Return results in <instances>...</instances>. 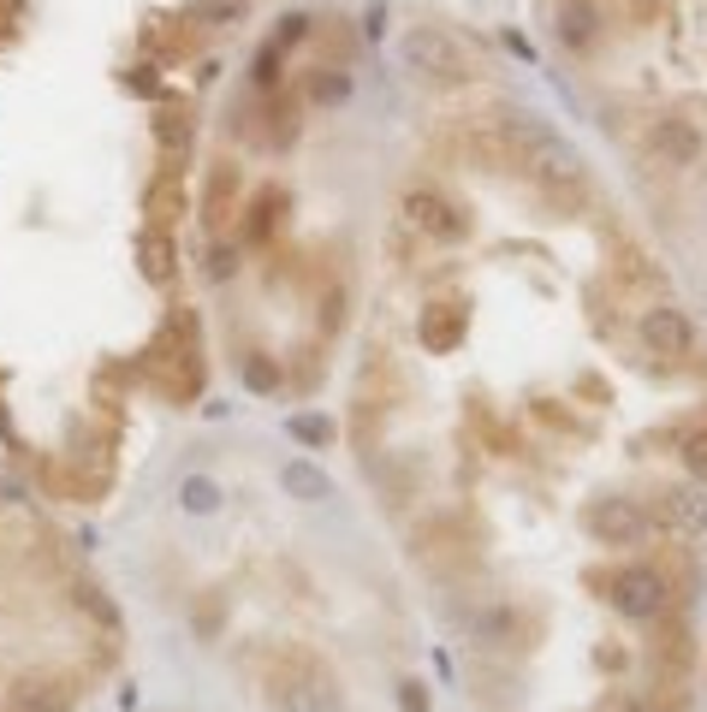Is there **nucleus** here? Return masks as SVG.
Masks as SVG:
<instances>
[{
  "mask_svg": "<svg viewBox=\"0 0 707 712\" xmlns=\"http://www.w3.org/2000/svg\"><path fill=\"white\" fill-rule=\"evenodd\" d=\"M654 149H660V161L666 167H701V126L696 119H660V131H654Z\"/></svg>",
  "mask_w": 707,
  "mask_h": 712,
  "instance_id": "f8f14e48",
  "label": "nucleus"
},
{
  "mask_svg": "<svg viewBox=\"0 0 707 712\" xmlns=\"http://www.w3.org/2000/svg\"><path fill=\"white\" fill-rule=\"evenodd\" d=\"M684 469L707 488V422H696V428L684 433Z\"/></svg>",
  "mask_w": 707,
  "mask_h": 712,
  "instance_id": "a878e982",
  "label": "nucleus"
},
{
  "mask_svg": "<svg viewBox=\"0 0 707 712\" xmlns=\"http://www.w3.org/2000/svg\"><path fill=\"white\" fill-rule=\"evenodd\" d=\"M191 137H197V126H191V113H185V108H161V113H155V143H161L167 167H179L185 154H191Z\"/></svg>",
  "mask_w": 707,
  "mask_h": 712,
  "instance_id": "f3484780",
  "label": "nucleus"
},
{
  "mask_svg": "<svg viewBox=\"0 0 707 712\" xmlns=\"http://www.w3.org/2000/svg\"><path fill=\"white\" fill-rule=\"evenodd\" d=\"M143 208H149V232H167V225L179 220V167H161V179L149 184Z\"/></svg>",
  "mask_w": 707,
  "mask_h": 712,
  "instance_id": "6ab92c4d",
  "label": "nucleus"
},
{
  "mask_svg": "<svg viewBox=\"0 0 707 712\" xmlns=\"http://www.w3.org/2000/svg\"><path fill=\"white\" fill-rule=\"evenodd\" d=\"M470 635L481 648H517V612L511 605H481V612H470Z\"/></svg>",
  "mask_w": 707,
  "mask_h": 712,
  "instance_id": "a211bd4d",
  "label": "nucleus"
},
{
  "mask_svg": "<svg viewBox=\"0 0 707 712\" xmlns=\"http://www.w3.org/2000/svg\"><path fill=\"white\" fill-rule=\"evenodd\" d=\"M250 12V0H191V12H185V24L197 30H227Z\"/></svg>",
  "mask_w": 707,
  "mask_h": 712,
  "instance_id": "412c9836",
  "label": "nucleus"
},
{
  "mask_svg": "<svg viewBox=\"0 0 707 712\" xmlns=\"http://www.w3.org/2000/svg\"><path fill=\"white\" fill-rule=\"evenodd\" d=\"M143 380L155 392H167L172 404H185V398L202 392V351H197V315L191 309H172L161 321V333L149 339Z\"/></svg>",
  "mask_w": 707,
  "mask_h": 712,
  "instance_id": "f257e3e1",
  "label": "nucleus"
},
{
  "mask_svg": "<svg viewBox=\"0 0 707 712\" xmlns=\"http://www.w3.org/2000/svg\"><path fill=\"white\" fill-rule=\"evenodd\" d=\"M286 208H291V197L280 184H268V190H256V202L245 208V220H238V238L245 244H268L273 232H280V220H286Z\"/></svg>",
  "mask_w": 707,
  "mask_h": 712,
  "instance_id": "ddd939ff",
  "label": "nucleus"
},
{
  "mask_svg": "<svg viewBox=\"0 0 707 712\" xmlns=\"http://www.w3.org/2000/svg\"><path fill=\"white\" fill-rule=\"evenodd\" d=\"M280 488H286V499L321 505V499H333V475H327V469H316L309 458H291V463L280 469Z\"/></svg>",
  "mask_w": 707,
  "mask_h": 712,
  "instance_id": "dca6fc26",
  "label": "nucleus"
},
{
  "mask_svg": "<svg viewBox=\"0 0 707 712\" xmlns=\"http://www.w3.org/2000/svg\"><path fill=\"white\" fill-rule=\"evenodd\" d=\"M607 30H613V19L600 0H559L554 7V37H559L565 54H577V60H589L595 48L607 42Z\"/></svg>",
  "mask_w": 707,
  "mask_h": 712,
  "instance_id": "6e6552de",
  "label": "nucleus"
},
{
  "mask_svg": "<svg viewBox=\"0 0 707 712\" xmlns=\"http://www.w3.org/2000/svg\"><path fill=\"white\" fill-rule=\"evenodd\" d=\"M582 529H589V541H600V546H643L654 534L643 499H589V505H582Z\"/></svg>",
  "mask_w": 707,
  "mask_h": 712,
  "instance_id": "0eeeda50",
  "label": "nucleus"
},
{
  "mask_svg": "<svg viewBox=\"0 0 707 712\" xmlns=\"http://www.w3.org/2000/svg\"><path fill=\"white\" fill-rule=\"evenodd\" d=\"M405 220L417 225L428 244H464V238H470V214H464V202H452L435 184L410 190V197H405Z\"/></svg>",
  "mask_w": 707,
  "mask_h": 712,
  "instance_id": "423d86ee",
  "label": "nucleus"
},
{
  "mask_svg": "<svg viewBox=\"0 0 707 712\" xmlns=\"http://www.w3.org/2000/svg\"><path fill=\"white\" fill-rule=\"evenodd\" d=\"M648 523L666 534H701L707 529V488H660L648 499Z\"/></svg>",
  "mask_w": 707,
  "mask_h": 712,
  "instance_id": "9d476101",
  "label": "nucleus"
},
{
  "mask_svg": "<svg viewBox=\"0 0 707 712\" xmlns=\"http://www.w3.org/2000/svg\"><path fill=\"white\" fill-rule=\"evenodd\" d=\"M636 339H643L648 357L678 362V357L696 351V321H689L678 303H654V309H643V321H636Z\"/></svg>",
  "mask_w": 707,
  "mask_h": 712,
  "instance_id": "1a4fd4ad",
  "label": "nucleus"
},
{
  "mask_svg": "<svg viewBox=\"0 0 707 712\" xmlns=\"http://www.w3.org/2000/svg\"><path fill=\"white\" fill-rule=\"evenodd\" d=\"M607 600H613V612L618 618H630V623H654L666 612V600H671V582H666V570L660 564H618L613 576H607Z\"/></svg>",
  "mask_w": 707,
  "mask_h": 712,
  "instance_id": "20e7f679",
  "label": "nucleus"
},
{
  "mask_svg": "<svg viewBox=\"0 0 707 712\" xmlns=\"http://www.w3.org/2000/svg\"><path fill=\"white\" fill-rule=\"evenodd\" d=\"M238 374H245V387L250 392H280V362H273L268 351H250V357H238Z\"/></svg>",
  "mask_w": 707,
  "mask_h": 712,
  "instance_id": "4be33fe9",
  "label": "nucleus"
},
{
  "mask_svg": "<svg viewBox=\"0 0 707 712\" xmlns=\"http://www.w3.org/2000/svg\"><path fill=\"white\" fill-rule=\"evenodd\" d=\"M399 706L405 712H428V689L422 683H399Z\"/></svg>",
  "mask_w": 707,
  "mask_h": 712,
  "instance_id": "bb28decb",
  "label": "nucleus"
},
{
  "mask_svg": "<svg viewBox=\"0 0 707 712\" xmlns=\"http://www.w3.org/2000/svg\"><path fill=\"white\" fill-rule=\"evenodd\" d=\"M316 108H339L345 96H351V72L345 66H309V90H303Z\"/></svg>",
  "mask_w": 707,
  "mask_h": 712,
  "instance_id": "aec40b11",
  "label": "nucleus"
},
{
  "mask_svg": "<svg viewBox=\"0 0 707 712\" xmlns=\"http://www.w3.org/2000/svg\"><path fill=\"white\" fill-rule=\"evenodd\" d=\"M268 694H273L286 712H333V706H339L333 671H327L316 653H303V648H286V653H280V683H273Z\"/></svg>",
  "mask_w": 707,
  "mask_h": 712,
  "instance_id": "f03ea898",
  "label": "nucleus"
},
{
  "mask_svg": "<svg viewBox=\"0 0 707 712\" xmlns=\"http://www.w3.org/2000/svg\"><path fill=\"white\" fill-rule=\"evenodd\" d=\"M232 131L245 137V143L268 149V154H286L291 143H298V96H256L245 101V108L232 113Z\"/></svg>",
  "mask_w": 707,
  "mask_h": 712,
  "instance_id": "39448f33",
  "label": "nucleus"
},
{
  "mask_svg": "<svg viewBox=\"0 0 707 712\" xmlns=\"http://www.w3.org/2000/svg\"><path fill=\"white\" fill-rule=\"evenodd\" d=\"M464 327H470V309H464V303H428L417 333H422L428 351H458V344H464Z\"/></svg>",
  "mask_w": 707,
  "mask_h": 712,
  "instance_id": "4468645a",
  "label": "nucleus"
},
{
  "mask_svg": "<svg viewBox=\"0 0 707 712\" xmlns=\"http://www.w3.org/2000/svg\"><path fill=\"white\" fill-rule=\"evenodd\" d=\"M12 712H72V689L60 676H19L12 683Z\"/></svg>",
  "mask_w": 707,
  "mask_h": 712,
  "instance_id": "2eb2a0df",
  "label": "nucleus"
},
{
  "mask_svg": "<svg viewBox=\"0 0 707 712\" xmlns=\"http://www.w3.org/2000/svg\"><path fill=\"white\" fill-rule=\"evenodd\" d=\"M405 66L417 78L428 83H470L476 78V60H470V48H464L452 30H440V24H417L405 37Z\"/></svg>",
  "mask_w": 707,
  "mask_h": 712,
  "instance_id": "7ed1b4c3",
  "label": "nucleus"
},
{
  "mask_svg": "<svg viewBox=\"0 0 707 712\" xmlns=\"http://www.w3.org/2000/svg\"><path fill=\"white\" fill-rule=\"evenodd\" d=\"M286 433H291V440H303V445H333V440H339L333 415H291Z\"/></svg>",
  "mask_w": 707,
  "mask_h": 712,
  "instance_id": "b1692460",
  "label": "nucleus"
},
{
  "mask_svg": "<svg viewBox=\"0 0 707 712\" xmlns=\"http://www.w3.org/2000/svg\"><path fill=\"white\" fill-rule=\"evenodd\" d=\"M220 499H227V493H220V481H209V475H185V481H179V505L197 511V517L220 511Z\"/></svg>",
  "mask_w": 707,
  "mask_h": 712,
  "instance_id": "5701e85b",
  "label": "nucleus"
},
{
  "mask_svg": "<svg viewBox=\"0 0 707 712\" xmlns=\"http://www.w3.org/2000/svg\"><path fill=\"white\" fill-rule=\"evenodd\" d=\"M143 262H149V280L155 285L172 280V244H167V232H143Z\"/></svg>",
  "mask_w": 707,
  "mask_h": 712,
  "instance_id": "393cba45",
  "label": "nucleus"
},
{
  "mask_svg": "<svg viewBox=\"0 0 707 712\" xmlns=\"http://www.w3.org/2000/svg\"><path fill=\"white\" fill-rule=\"evenodd\" d=\"M238 197H245V172L238 161H215L209 179H202V225L209 232H227L238 220Z\"/></svg>",
  "mask_w": 707,
  "mask_h": 712,
  "instance_id": "9b49d317",
  "label": "nucleus"
}]
</instances>
